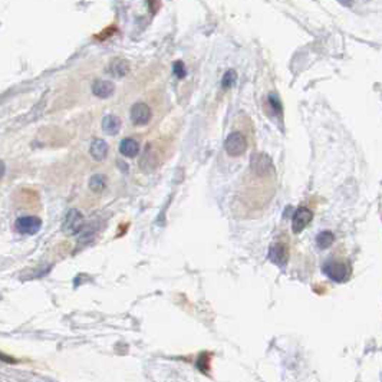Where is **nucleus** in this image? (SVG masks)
Instances as JSON below:
<instances>
[{
    "instance_id": "f03ea898",
    "label": "nucleus",
    "mask_w": 382,
    "mask_h": 382,
    "mask_svg": "<svg viewBox=\"0 0 382 382\" xmlns=\"http://www.w3.org/2000/svg\"><path fill=\"white\" fill-rule=\"evenodd\" d=\"M247 141L240 133H232L224 141V149L230 157H240L246 152Z\"/></svg>"
},
{
    "instance_id": "f3484780",
    "label": "nucleus",
    "mask_w": 382,
    "mask_h": 382,
    "mask_svg": "<svg viewBox=\"0 0 382 382\" xmlns=\"http://www.w3.org/2000/svg\"><path fill=\"white\" fill-rule=\"evenodd\" d=\"M236 79H237V73L233 69L227 70L226 73H224V77H223L221 85H223V88L228 89V88H232L236 84Z\"/></svg>"
},
{
    "instance_id": "39448f33",
    "label": "nucleus",
    "mask_w": 382,
    "mask_h": 382,
    "mask_svg": "<svg viewBox=\"0 0 382 382\" xmlns=\"http://www.w3.org/2000/svg\"><path fill=\"white\" fill-rule=\"evenodd\" d=\"M322 270L329 279L335 282H343L348 277V267L339 262H327L323 265Z\"/></svg>"
},
{
    "instance_id": "423d86ee",
    "label": "nucleus",
    "mask_w": 382,
    "mask_h": 382,
    "mask_svg": "<svg viewBox=\"0 0 382 382\" xmlns=\"http://www.w3.org/2000/svg\"><path fill=\"white\" fill-rule=\"evenodd\" d=\"M149 119H151V109L148 105L144 102L134 104L133 108H131V121L134 124L142 126V125L148 124Z\"/></svg>"
},
{
    "instance_id": "2eb2a0df",
    "label": "nucleus",
    "mask_w": 382,
    "mask_h": 382,
    "mask_svg": "<svg viewBox=\"0 0 382 382\" xmlns=\"http://www.w3.org/2000/svg\"><path fill=\"white\" fill-rule=\"evenodd\" d=\"M335 242V236L330 232H320L316 237V243L320 249H327L329 246H332Z\"/></svg>"
},
{
    "instance_id": "6e6552de",
    "label": "nucleus",
    "mask_w": 382,
    "mask_h": 382,
    "mask_svg": "<svg viewBox=\"0 0 382 382\" xmlns=\"http://www.w3.org/2000/svg\"><path fill=\"white\" fill-rule=\"evenodd\" d=\"M114 91H115V86L111 81L98 79V81H95L94 85H92V92H94L95 96L102 98V99L109 98L111 95L114 94Z\"/></svg>"
},
{
    "instance_id": "9d476101",
    "label": "nucleus",
    "mask_w": 382,
    "mask_h": 382,
    "mask_svg": "<svg viewBox=\"0 0 382 382\" xmlns=\"http://www.w3.org/2000/svg\"><path fill=\"white\" fill-rule=\"evenodd\" d=\"M140 167L141 170H144L145 172H151L157 167V154L151 145H147V148L141 157Z\"/></svg>"
},
{
    "instance_id": "a211bd4d",
    "label": "nucleus",
    "mask_w": 382,
    "mask_h": 382,
    "mask_svg": "<svg viewBox=\"0 0 382 382\" xmlns=\"http://www.w3.org/2000/svg\"><path fill=\"white\" fill-rule=\"evenodd\" d=\"M174 73H175L179 78H184V77H186V68H184V63L174 62Z\"/></svg>"
},
{
    "instance_id": "f257e3e1",
    "label": "nucleus",
    "mask_w": 382,
    "mask_h": 382,
    "mask_svg": "<svg viewBox=\"0 0 382 382\" xmlns=\"http://www.w3.org/2000/svg\"><path fill=\"white\" fill-rule=\"evenodd\" d=\"M250 170L254 172L258 177H267L274 172L272 160L267 154L256 152L250 157Z\"/></svg>"
},
{
    "instance_id": "9b49d317",
    "label": "nucleus",
    "mask_w": 382,
    "mask_h": 382,
    "mask_svg": "<svg viewBox=\"0 0 382 382\" xmlns=\"http://www.w3.org/2000/svg\"><path fill=\"white\" fill-rule=\"evenodd\" d=\"M89 151H91V156H92L94 160H96V161H104V160L107 158V156H108V144L104 140L96 138V140L92 141Z\"/></svg>"
},
{
    "instance_id": "ddd939ff",
    "label": "nucleus",
    "mask_w": 382,
    "mask_h": 382,
    "mask_svg": "<svg viewBox=\"0 0 382 382\" xmlns=\"http://www.w3.org/2000/svg\"><path fill=\"white\" fill-rule=\"evenodd\" d=\"M119 151H121L122 156L128 157V158H134V157L138 154V151H140V145L133 138H125L119 144Z\"/></svg>"
},
{
    "instance_id": "aec40b11",
    "label": "nucleus",
    "mask_w": 382,
    "mask_h": 382,
    "mask_svg": "<svg viewBox=\"0 0 382 382\" xmlns=\"http://www.w3.org/2000/svg\"><path fill=\"white\" fill-rule=\"evenodd\" d=\"M0 359H2V361H9V362H12V359L8 358V356H5V355H2V353H0Z\"/></svg>"
},
{
    "instance_id": "f8f14e48",
    "label": "nucleus",
    "mask_w": 382,
    "mask_h": 382,
    "mask_svg": "<svg viewBox=\"0 0 382 382\" xmlns=\"http://www.w3.org/2000/svg\"><path fill=\"white\" fill-rule=\"evenodd\" d=\"M121 119L115 115H107L102 119V130L108 135H117L121 130Z\"/></svg>"
},
{
    "instance_id": "7ed1b4c3",
    "label": "nucleus",
    "mask_w": 382,
    "mask_h": 382,
    "mask_svg": "<svg viewBox=\"0 0 382 382\" xmlns=\"http://www.w3.org/2000/svg\"><path fill=\"white\" fill-rule=\"evenodd\" d=\"M82 227H84V216L81 214V211L75 210V209L68 211L63 218V233L68 234V236H73V234H78Z\"/></svg>"
},
{
    "instance_id": "20e7f679",
    "label": "nucleus",
    "mask_w": 382,
    "mask_h": 382,
    "mask_svg": "<svg viewBox=\"0 0 382 382\" xmlns=\"http://www.w3.org/2000/svg\"><path fill=\"white\" fill-rule=\"evenodd\" d=\"M16 230L22 234H36L42 227V220L35 216L19 217L15 223Z\"/></svg>"
},
{
    "instance_id": "1a4fd4ad",
    "label": "nucleus",
    "mask_w": 382,
    "mask_h": 382,
    "mask_svg": "<svg viewBox=\"0 0 382 382\" xmlns=\"http://www.w3.org/2000/svg\"><path fill=\"white\" fill-rule=\"evenodd\" d=\"M269 258L272 260L274 265L277 266H285L288 262V251L285 249V246L281 243H274L272 244V247L269 250Z\"/></svg>"
},
{
    "instance_id": "6ab92c4d",
    "label": "nucleus",
    "mask_w": 382,
    "mask_h": 382,
    "mask_svg": "<svg viewBox=\"0 0 382 382\" xmlns=\"http://www.w3.org/2000/svg\"><path fill=\"white\" fill-rule=\"evenodd\" d=\"M5 175V163L3 161H0V179Z\"/></svg>"
},
{
    "instance_id": "0eeeda50",
    "label": "nucleus",
    "mask_w": 382,
    "mask_h": 382,
    "mask_svg": "<svg viewBox=\"0 0 382 382\" xmlns=\"http://www.w3.org/2000/svg\"><path fill=\"white\" fill-rule=\"evenodd\" d=\"M312 218L313 213L309 209H306V207L297 209L295 216H293V221H292V230H293V233H302V230H304V227L312 221Z\"/></svg>"
},
{
    "instance_id": "dca6fc26",
    "label": "nucleus",
    "mask_w": 382,
    "mask_h": 382,
    "mask_svg": "<svg viewBox=\"0 0 382 382\" xmlns=\"http://www.w3.org/2000/svg\"><path fill=\"white\" fill-rule=\"evenodd\" d=\"M107 186V180L102 174H95L91 177L89 180V188L94 191V193H101L102 190Z\"/></svg>"
},
{
    "instance_id": "4468645a",
    "label": "nucleus",
    "mask_w": 382,
    "mask_h": 382,
    "mask_svg": "<svg viewBox=\"0 0 382 382\" xmlns=\"http://www.w3.org/2000/svg\"><path fill=\"white\" fill-rule=\"evenodd\" d=\"M109 70L112 72L114 77H125L128 72H130V63L126 62L125 59H117L114 62L111 63V68Z\"/></svg>"
}]
</instances>
